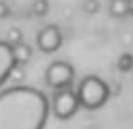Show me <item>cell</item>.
<instances>
[{"instance_id":"obj_7","label":"cell","mask_w":133,"mask_h":129,"mask_svg":"<svg viewBox=\"0 0 133 129\" xmlns=\"http://www.w3.org/2000/svg\"><path fill=\"white\" fill-rule=\"evenodd\" d=\"M13 58L17 66H26L32 60V47L24 41H19L13 45Z\"/></svg>"},{"instance_id":"obj_10","label":"cell","mask_w":133,"mask_h":129,"mask_svg":"<svg viewBox=\"0 0 133 129\" xmlns=\"http://www.w3.org/2000/svg\"><path fill=\"white\" fill-rule=\"evenodd\" d=\"M30 10H32V13L36 17H43V15L49 13V2L47 0H34Z\"/></svg>"},{"instance_id":"obj_14","label":"cell","mask_w":133,"mask_h":129,"mask_svg":"<svg viewBox=\"0 0 133 129\" xmlns=\"http://www.w3.org/2000/svg\"><path fill=\"white\" fill-rule=\"evenodd\" d=\"M128 4H129V15H133V0H128Z\"/></svg>"},{"instance_id":"obj_8","label":"cell","mask_w":133,"mask_h":129,"mask_svg":"<svg viewBox=\"0 0 133 129\" xmlns=\"http://www.w3.org/2000/svg\"><path fill=\"white\" fill-rule=\"evenodd\" d=\"M109 11H111L112 17H118V19L129 15V4H128V0H111Z\"/></svg>"},{"instance_id":"obj_11","label":"cell","mask_w":133,"mask_h":129,"mask_svg":"<svg viewBox=\"0 0 133 129\" xmlns=\"http://www.w3.org/2000/svg\"><path fill=\"white\" fill-rule=\"evenodd\" d=\"M6 41H8V43H11V45H15V43L23 41V32H21L19 28H11L10 32L6 34Z\"/></svg>"},{"instance_id":"obj_6","label":"cell","mask_w":133,"mask_h":129,"mask_svg":"<svg viewBox=\"0 0 133 129\" xmlns=\"http://www.w3.org/2000/svg\"><path fill=\"white\" fill-rule=\"evenodd\" d=\"M15 67H17V62L13 58V45L2 39L0 41V86L11 77Z\"/></svg>"},{"instance_id":"obj_13","label":"cell","mask_w":133,"mask_h":129,"mask_svg":"<svg viewBox=\"0 0 133 129\" xmlns=\"http://www.w3.org/2000/svg\"><path fill=\"white\" fill-rule=\"evenodd\" d=\"M8 15H10V8L4 0H0V19H6Z\"/></svg>"},{"instance_id":"obj_9","label":"cell","mask_w":133,"mask_h":129,"mask_svg":"<svg viewBox=\"0 0 133 129\" xmlns=\"http://www.w3.org/2000/svg\"><path fill=\"white\" fill-rule=\"evenodd\" d=\"M116 67H118V71H122V73H129L133 69V54H129V53L120 54L118 62H116Z\"/></svg>"},{"instance_id":"obj_5","label":"cell","mask_w":133,"mask_h":129,"mask_svg":"<svg viewBox=\"0 0 133 129\" xmlns=\"http://www.w3.org/2000/svg\"><path fill=\"white\" fill-rule=\"evenodd\" d=\"M36 43L41 53L45 54H51V53H56L62 45V32L56 24H49V26H43L39 32H38V38H36Z\"/></svg>"},{"instance_id":"obj_1","label":"cell","mask_w":133,"mask_h":129,"mask_svg":"<svg viewBox=\"0 0 133 129\" xmlns=\"http://www.w3.org/2000/svg\"><path fill=\"white\" fill-rule=\"evenodd\" d=\"M51 101L38 88L15 84L0 92V129H45Z\"/></svg>"},{"instance_id":"obj_2","label":"cell","mask_w":133,"mask_h":129,"mask_svg":"<svg viewBox=\"0 0 133 129\" xmlns=\"http://www.w3.org/2000/svg\"><path fill=\"white\" fill-rule=\"evenodd\" d=\"M111 96L109 84L96 75H88L77 86V97L81 107L86 110H97L107 103Z\"/></svg>"},{"instance_id":"obj_3","label":"cell","mask_w":133,"mask_h":129,"mask_svg":"<svg viewBox=\"0 0 133 129\" xmlns=\"http://www.w3.org/2000/svg\"><path fill=\"white\" fill-rule=\"evenodd\" d=\"M79 107H81V103H79L77 92L71 90V86L55 90L52 99H51V112L55 114L58 120H69V118H73L77 114Z\"/></svg>"},{"instance_id":"obj_4","label":"cell","mask_w":133,"mask_h":129,"mask_svg":"<svg viewBox=\"0 0 133 129\" xmlns=\"http://www.w3.org/2000/svg\"><path fill=\"white\" fill-rule=\"evenodd\" d=\"M73 77H75V69L71 64L56 60V62L49 64V67L45 69V84L51 86L52 90H60V88H68L73 84Z\"/></svg>"},{"instance_id":"obj_12","label":"cell","mask_w":133,"mask_h":129,"mask_svg":"<svg viewBox=\"0 0 133 129\" xmlns=\"http://www.w3.org/2000/svg\"><path fill=\"white\" fill-rule=\"evenodd\" d=\"M97 10H99L97 0H86V2H84V11L86 13H96Z\"/></svg>"}]
</instances>
